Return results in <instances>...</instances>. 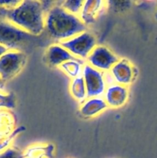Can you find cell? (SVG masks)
Returning <instances> with one entry per match:
<instances>
[{
	"mask_svg": "<svg viewBox=\"0 0 157 158\" xmlns=\"http://www.w3.org/2000/svg\"><path fill=\"white\" fill-rule=\"evenodd\" d=\"M129 90L124 86L114 84L109 86L105 93V101L108 106L117 108L123 106L127 101Z\"/></svg>",
	"mask_w": 157,
	"mask_h": 158,
	"instance_id": "obj_10",
	"label": "cell"
},
{
	"mask_svg": "<svg viewBox=\"0 0 157 158\" xmlns=\"http://www.w3.org/2000/svg\"><path fill=\"white\" fill-rule=\"evenodd\" d=\"M26 63V56L22 52L9 50L0 57V78L9 81L18 75Z\"/></svg>",
	"mask_w": 157,
	"mask_h": 158,
	"instance_id": "obj_4",
	"label": "cell"
},
{
	"mask_svg": "<svg viewBox=\"0 0 157 158\" xmlns=\"http://www.w3.org/2000/svg\"><path fill=\"white\" fill-rule=\"evenodd\" d=\"M26 131V127L23 126L18 127L12 134H10L8 137H0V153L3 152L4 151H6V149L9 148L10 144L12 143V142L13 141L14 139L20 134L21 133L24 132Z\"/></svg>",
	"mask_w": 157,
	"mask_h": 158,
	"instance_id": "obj_18",
	"label": "cell"
},
{
	"mask_svg": "<svg viewBox=\"0 0 157 158\" xmlns=\"http://www.w3.org/2000/svg\"><path fill=\"white\" fill-rule=\"evenodd\" d=\"M55 146L52 143H36L28 147L23 152L24 158H53Z\"/></svg>",
	"mask_w": 157,
	"mask_h": 158,
	"instance_id": "obj_12",
	"label": "cell"
},
{
	"mask_svg": "<svg viewBox=\"0 0 157 158\" xmlns=\"http://www.w3.org/2000/svg\"><path fill=\"white\" fill-rule=\"evenodd\" d=\"M46 57L48 63L52 66H60L65 62L81 60L74 56L67 49L60 45H52L49 46L47 50Z\"/></svg>",
	"mask_w": 157,
	"mask_h": 158,
	"instance_id": "obj_11",
	"label": "cell"
},
{
	"mask_svg": "<svg viewBox=\"0 0 157 158\" xmlns=\"http://www.w3.org/2000/svg\"><path fill=\"white\" fill-rule=\"evenodd\" d=\"M0 158H24L23 152L15 147H9L8 149L0 153Z\"/></svg>",
	"mask_w": 157,
	"mask_h": 158,
	"instance_id": "obj_20",
	"label": "cell"
},
{
	"mask_svg": "<svg viewBox=\"0 0 157 158\" xmlns=\"http://www.w3.org/2000/svg\"><path fill=\"white\" fill-rule=\"evenodd\" d=\"M17 119L9 110H0V137H8L16 129Z\"/></svg>",
	"mask_w": 157,
	"mask_h": 158,
	"instance_id": "obj_14",
	"label": "cell"
},
{
	"mask_svg": "<svg viewBox=\"0 0 157 158\" xmlns=\"http://www.w3.org/2000/svg\"><path fill=\"white\" fill-rule=\"evenodd\" d=\"M83 79L86 88L88 98L99 97L104 93L106 89L104 77L103 73L86 64L83 69Z\"/></svg>",
	"mask_w": 157,
	"mask_h": 158,
	"instance_id": "obj_6",
	"label": "cell"
},
{
	"mask_svg": "<svg viewBox=\"0 0 157 158\" xmlns=\"http://www.w3.org/2000/svg\"><path fill=\"white\" fill-rule=\"evenodd\" d=\"M16 106L15 95L12 92L9 94L0 93V109L13 110Z\"/></svg>",
	"mask_w": 157,
	"mask_h": 158,
	"instance_id": "obj_17",
	"label": "cell"
},
{
	"mask_svg": "<svg viewBox=\"0 0 157 158\" xmlns=\"http://www.w3.org/2000/svg\"><path fill=\"white\" fill-rule=\"evenodd\" d=\"M107 107L108 105L104 100L94 97V98L89 99L85 103H83L80 107L79 112L83 117H92L98 115Z\"/></svg>",
	"mask_w": 157,
	"mask_h": 158,
	"instance_id": "obj_13",
	"label": "cell"
},
{
	"mask_svg": "<svg viewBox=\"0 0 157 158\" xmlns=\"http://www.w3.org/2000/svg\"><path fill=\"white\" fill-rule=\"evenodd\" d=\"M44 11L42 2L25 0L14 9L6 11V17L9 23L31 35H36L45 29Z\"/></svg>",
	"mask_w": 157,
	"mask_h": 158,
	"instance_id": "obj_2",
	"label": "cell"
},
{
	"mask_svg": "<svg viewBox=\"0 0 157 158\" xmlns=\"http://www.w3.org/2000/svg\"><path fill=\"white\" fill-rule=\"evenodd\" d=\"M106 6H107L106 2L101 0L84 1V4L79 12V19L86 26L92 24Z\"/></svg>",
	"mask_w": 157,
	"mask_h": 158,
	"instance_id": "obj_9",
	"label": "cell"
},
{
	"mask_svg": "<svg viewBox=\"0 0 157 158\" xmlns=\"http://www.w3.org/2000/svg\"><path fill=\"white\" fill-rule=\"evenodd\" d=\"M96 41L92 34L83 32L72 38L60 43V46L67 49L74 56L79 59H87L94 48Z\"/></svg>",
	"mask_w": 157,
	"mask_h": 158,
	"instance_id": "obj_5",
	"label": "cell"
},
{
	"mask_svg": "<svg viewBox=\"0 0 157 158\" xmlns=\"http://www.w3.org/2000/svg\"><path fill=\"white\" fill-rule=\"evenodd\" d=\"M8 49H6V47H5V46H2V45H0V57L2 56L3 55V54H5L6 53V52H8Z\"/></svg>",
	"mask_w": 157,
	"mask_h": 158,
	"instance_id": "obj_22",
	"label": "cell"
},
{
	"mask_svg": "<svg viewBox=\"0 0 157 158\" xmlns=\"http://www.w3.org/2000/svg\"><path fill=\"white\" fill-rule=\"evenodd\" d=\"M71 95L76 100L82 101L87 97L86 85L83 77L78 76L76 78L73 79L70 84Z\"/></svg>",
	"mask_w": 157,
	"mask_h": 158,
	"instance_id": "obj_15",
	"label": "cell"
},
{
	"mask_svg": "<svg viewBox=\"0 0 157 158\" xmlns=\"http://www.w3.org/2000/svg\"><path fill=\"white\" fill-rule=\"evenodd\" d=\"M112 76L119 85L127 86L135 80L137 69L126 59L120 60L111 68Z\"/></svg>",
	"mask_w": 157,
	"mask_h": 158,
	"instance_id": "obj_8",
	"label": "cell"
},
{
	"mask_svg": "<svg viewBox=\"0 0 157 158\" xmlns=\"http://www.w3.org/2000/svg\"><path fill=\"white\" fill-rule=\"evenodd\" d=\"M156 18H157V14H156Z\"/></svg>",
	"mask_w": 157,
	"mask_h": 158,
	"instance_id": "obj_24",
	"label": "cell"
},
{
	"mask_svg": "<svg viewBox=\"0 0 157 158\" xmlns=\"http://www.w3.org/2000/svg\"><path fill=\"white\" fill-rule=\"evenodd\" d=\"M32 35L9 21H0V45L8 50L18 51Z\"/></svg>",
	"mask_w": 157,
	"mask_h": 158,
	"instance_id": "obj_3",
	"label": "cell"
},
{
	"mask_svg": "<svg viewBox=\"0 0 157 158\" xmlns=\"http://www.w3.org/2000/svg\"><path fill=\"white\" fill-rule=\"evenodd\" d=\"M45 28L52 38L62 42L86 32V26L76 15L55 6L46 15Z\"/></svg>",
	"mask_w": 157,
	"mask_h": 158,
	"instance_id": "obj_1",
	"label": "cell"
},
{
	"mask_svg": "<svg viewBox=\"0 0 157 158\" xmlns=\"http://www.w3.org/2000/svg\"><path fill=\"white\" fill-rule=\"evenodd\" d=\"M83 4H84V1H81V0H68V1L62 2L60 6L67 12L75 15V14L79 13Z\"/></svg>",
	"mask_w": 157,
	"mask_h": 158,
	"instance_id": "obj_19",
	"label": "cell"
},
{
	"mask_svg": "<svg viewBox=\"0 0 157 158\" xmlns=\"http://www.w3.org/2000/svg\"><path fill=\"white\" fill-rule=\"evenodd\" d=\"M83 65H84V61L83 60H71V61L63 63L59 67L65 73L72 78L75 79L79 75Z\"/></svg>",
	"mask_w": 157,
	"mask_h": 158,
	"instance_id": "obj_16",
	"label": "cell"
},
{
	"mask_svg": "<svg viewBox=\"0 0 157 158\" xmlns=\"http://www.w3.org/2000/svg\"><path fill=\"white\" fill-rule=\"evenodd\" d=\"M21 1H16V0H8V1H0V6L7 9V10L14 9L17 6L19 5Z\"/></svg>",
	"mask_w": 157,
	"mask_h": 158,
	"instance_id": "obj_21",
	"label": "cell"
},
{
	"mask_svg": "<svg viewBox=\"0 0 157 158\" xmlns=\"http://www.w3.org/2000/svg\"><path fill=\"white\" fill-rule=\"evenodd\" d=\"M89 66L96 69L106 71L111 68L119 61V58L109 49L104 46H95L87 57Z\"/></svg>",
	"mask_w": 157,
	"mask_h": 158,
	"instance_id": "obj_7",
	"label": "cell"
},
{
	"mask_svg": "<svg viewBox=\"0 0 157 158\" xmlns=\"http://www.w3.org/2000/svg\"><path fill=\"white\" fill-rule=\"evenodd\" d=\"M4 88V81L0 78V89H2Z\"/></svg>",
	"mask_w": 157,
	"mask_h": 158,
	"instance_id": "obj_23",
	"label": "cell"
}]
</instances>
